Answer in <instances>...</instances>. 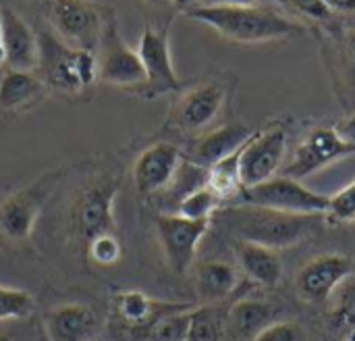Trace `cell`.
Here are the masks:
<instances>
[{"label": "cell", "instance_id": "6da1fadb", "mask_svg": "<svg viewBox=\"0 0 355 341\" xmlns=\"http://www.w3.org/2000/svg\"><path fill=\"white\" fill-rule=\"evenodd\" d=\"M189 19L210 25L223 38L239 44H264L304 33V27L281 13L264 6H206L185 10Z\"/></svg>", "mask_w": 355, "mask_h": 341}, {"label": "cell", "instance_id": "7a4b0ae2", "mask_svg": "<svg viewBox=\"0 0 355 341\" xmlns=\"http://www.w3.org/2000/svg\"><path fill=\"white\" fill-rule=\"evenodd\" d=\"M225 213V219H229L237 240L272 250L304 242L324 223V215H287L250 204H245V208H231Z\"/></svg>", "mask_w": 355, "mask_h": 341}, {"label": "cell", "instance_id": "3957f363", "mask_svg": "<svg viewBox=\"0 0 355 341\" xmlns=\"http://www.w3.org/2000/svg\"><path fill=\"white\" fill-rule=\"evenodd\" d=\"M37 77L48 90L79 94L98 79L96 54L62 42L52 29L37 33Z\"/></svg>", "mask_w": 355, "mask_h": 341}, {"label": "cell", "instance_id": "277c9868", "mask_svg": "<svg viewBox=\"0 0 355 341\" xmlns=\"http://www.w3.org/2000/svg\"><path fill=\"white\" fill-rule=\"evenodd\" d=\"M110 10L112 6L94 0H50L48 21L62 42L96 54Z\"/></svg>", "mask_w": 355, "mask_h": 341}, {"label": "cell", "instance_id": "5b68a950", "mask_svg": "<svg viewBox=\"0 0 355 341\" xmlns=\"http://www.w3.org/2000/svg\"><path fill=\"white\" fill-rule=\"evenodd\" d=\"M98 79L108 85L119 88H141L146 81V71L137 50H133L119 31V21L114 10L108 13L100 44L96 48Z\"/></svg>", "mask_w": 355, "mask_h": 341}, {"label": "cell", "instance_id": "8992f818", "mask_svg": "<svg viewBox=\"0 0 355 341\" xmlns=\"http://www.w3.org/2000/svg\"><path fill=\"white\" fill-rule=\"evenodd\" d=\"M241 198L250 206H260L287 215H327L329 196L312 192L297 179L291 177H270L254 188H245Z\"/></svg>", "mask_w": 355, "mask_h": 341}, {"label": "cell", "instance_id": "52a82bcc", "mask_svg": "<svg viewBox=\"0 0 355 341\" xmlns=\"http://www.w3.org/2000/svg\"><path fill=\"white\" fill-rule=\"evenodd\" d=\"M227 94V83L220 79H204L187 90L181 88L166 123L183 133H198L220 115Z\"/></svg>", "mask_w": 355, "mask_h": 341}, {"label": "cell", "instance_id": "ba28073f", "mask_svg": "<svg viewBox=\"0 0 355 341\" xmlns=\"http://www.w3.org/2000/svg\"><path fill=\"white\" fill-rule=\"evenodd\" d=\"M287 140V129L281 125L254 131V135L241 146L239 152V175L243 190L275 177L285 160Z\"/></svg>", "mask_w": 355, "mask_h": 341}, {"label": "cell", "instance_id": "9c48e42d", "mask_svg": "<svg viewBox=\"0 0 355 341\" xmlns=\"http://www.w3.org/2000/svg\"><path fill=\"white\" fill-rule=\"evenodd\" d=\"M58 183V173H50L40 177L35 183L10 194L0 204V231L15 242L29 240L35 221Z\"/></svg>", "mask_w": 355, "mask_h": 341}, {"label": "cell", "instance_id": "30bf717a", "mask_svg": "<svg viewBox=\"0 0 355 341\" xmlns=\"http://www.w3.org/2000/svg\"><path fill=\"white\" fill-rule=\"evenodd\" d=\"M137 54L141 58L144 71H146V81L141 88L135 92L146 96V98H156L160 94L168 92H179L183 88L171 58V48H168V29H156L146 25L141 38H139V48Z\"/></svg>", "mask_w": 355, "mask_h": 341}, {"label": "cell", "instance_id": "8fae6325", "mask_svg": "<svg viewBox=\"0 0 355 341\" xmlns=\"http://www.w3.org/2000/svg\"><path fill=\"white\" fill-rule=\"evenodd\" d=\"M352 154H355V144L345 142L335 131V127H316L295 148L293 158L285 167L283 175L302 181L304 177H310L331 163L347 158Z\"/></svg>", "mask_w": 355, "mask_h": 341}, {"label": "cell", "instance_id": "7c38bea8", "mask_svg": "<svg viewBox=\"0 0 355 341\" xmlns=\"http://www.w3.org/2000/svg\"><path fill=\"white\" fill-rule=\"evenodd\" d=\"M210 229V219L193 221L185 219L181 215H158L156 217V231L162 246V252L166 256L168 267L183 275L189 271L198 246L204 240V235Z\"/></svg>", "mask_w": 355, "mask_h": 341}, {"label": "cell", "instance_id": "4fadbf2b", "mask_svg": "<svg viewBox=\"0 0 355 341\" xmlns=\"http://www.w3.org/2000/svg\"><path fill=\"white\" fill-rule=\"evenodd\" d=\"M116 194H119V183L112 179H104L89 185L75 202L71 213L73 231L85 244H89L94 238L102 233H116L114 215H112V204Z\"/></svg>", "mask_w": 355, "mask_h": 341}, {"label": "cell", "instance_id": "5bb4252c", "mask_svg": "<svg viewBox=\"0 0 355 341\" xmlns=\"http://www.w3.org/2000/svg\"><path fill=\"white\" fill-rule=\"evenodd\" d=\"M349 277H355V260L341 254H324L310 260L300 271L295 288L306 302L324 304Z\"/></svg>", "mask_w": 355, "mask_h": 341}, {"label": "cell", "instance_id": "9a60e30c", "mask_svg": "<svg viewBox=\"0 0 355 341\" xmlns=\"http://www.w3.org/2000/svg\"><path fill=\"white\" fill-rule=\"evenodd\" d=\"M185 154L168 142H158L146 148L133 163V181L139 194L152 196L171 188Z\"/></svg>", "mask_w": 355, "mask_h": 341}, {"label": "cell", "instance_id": "2e32d148", "mask_svg": "<svg viewBox=\"0 0 355 341\" xmlns=\"http://www.w3.org/2000/svg\"><path fill=\"white\" fill-rule=\"evenodd\" d=\"M0 40L4 65L12 71H33L37 65V35L25 19L6 4H0Z\"/></svg>", "mask_w": 355, "mask_h": 341}, {"label": "cell", "instance_id": "e0dca14e", "mask_svg": "<svg viewBox=\"0 0 355 341\" xmlns=\"http://www.w3.org/2000/svg\"><path fill=\"white\" fill-rule=\"evenodd\" d=\"M114 306L123 325H127L133 331H139L141 335L164 315L196 308V304H189V302H160L137 290L119 292L114 298Z\"/></svg>", "mask_w": 355, "mask_h": 341}, {"label": "cell", "instance_id": "ac0fdd59", "mask_svg": "<svg viewBox=\"0 0 355 341\" xmlns=\"http://www.w3.org/2000/svg\"><path fill=\"white\" fill-rule=\"evenodd\" d=\"M252 135H254V129H250L248 125H241V123L223 125L202 135L185 158L202 169H210L223 158L235 154Z\"/></svg>", "mask_w": 355, "mask_h": 341}, {"label": "cell", "instance_id": "d6986e66", "mask_svg": "<svg viewBox=\"0 0 355 341\" xmlns=\"http://www.w3.org/2000/svg\"><path fill=\"white\" fill-rule=\"evenodd\" d=\"M98 321L89 306L62 304L46 317V340L48 341H89L94 340Z\"/></svg>", "mask_w": 355, "mask_h": 341}, {"label": "cell", "instance_id": "ffe728a7", "mask_svg": "<svg viewBox=\"0 0 355 341\" xmlns=\"http://www.w3.org/2000/svg\"><path fill=\"white\" fill-rule=\"evenodd\" d=\"M235 254H237L239 267L252 281H256L264 288L279 285V281L283 277V263H281L277 250L237 240Z\"/></svg>", "mask_w": 355, "mask_h": 341}, {"label": "cell", "instance_id": "44dd1931", "mask_svg": "<svg viewBox=\"0 0 355 341\" xmlns=\"http://www.w3.org/2000/svg\"><path fill=\"white\" fill-rule=\"evenodd\" d=\"M46 85L42 79L29 71L6 69L0 81V110L21 113L35 106L46 96Z\"/></svg>", "mask_w": 355, "mask_h": 341}, {"label": "cell", "instance_id": "7402d4cb", "mask_svg": "<svg viewBox=\"0 0 355 341\" xmlns=\"http://www.w3.org/2000/svg\"><path fill=\"white\" fill-rule=\"evenodd\" d=\"M239 283L237 269L223 260H208L196 273V290L204 304H218L227 300Z\"/></svg>", "mask_w": 355, "mask_h": 341}, {"label": "cell", "instance_id": "603a6c76", "mask_svg": "<svg viewBox=\"0 0 355 341\" xmlns=\"http://www.w3.org/2000/svg\"><path fill=\"white\" fill-rule=\"evenodd\" d=\"M277 310L258 300H239L227 310V329H231L237 338L252 341L260 331L275 323Z\"/></svg>", "mask_w": 355, "mask_h": 341}, {"label": "cell", "instance_id": "cb8c5ba5", "mask_svg": "<svg viewBox=\"0 0 355 341\" xmlns=\"http://www.w3.org/2000/svg\"><path fill=\"white\" fill-rule=\"evenodd\" d=\"M227 331V310L218 304H202L191 310L185 341H220Z\"/></svg>", "mask_w": 355, "mask_h": 341}, {"label": "cell", "instance_id": "d4e9b609", "mask_svg": "<svg viewBox=\"0 0 355 341\" xmlns=\"http://www.w3.org/2000/svg\"><path fill=\"white\" fill-rule=\"evenodd\" d=\"M239 152L241 148L223 158L220 163H216L214 167L208 169V188L223 200H231L235 196H241L243 192V183H241V175H239Z\"/></svg>", "mask_w": 355, "mask_h": 341}, {"label": "cell", "instance_id": "484cf974", "mask_svg": "<svg viewBox=\"0 0 355 341\" xmlns=\"http://www.w3.org/2000/svg\"><path fill=\"white\" fill-rule=\"evenodd\" d=\"M218 204H220V198L208 185H202L177 202V215L185 219H193V221H204V219H212Z\"/></svg>", "mask_w": 355, "mask_h": 341}, {"label": "cell", "instance_id": "4316f807", "mask_svg": "<svg viewBox=\"0 0 355 341\" xmlns=\"http://www.w3.org/2000/svg\"><path fill=\"white\" fill-rule=\"evenodd\" d=\"M191 310H181V313H171L164 315L162 319H158L146 333V341H185L187 340V331H189V319H191Z\"/></svg>", "mask_w": 355, "mask_h": 341}, {"label": "cell", "instance_id": "83f0119b", "mask_svg": "<svg viewBox=\"0 0 355 341\" xmlns=\"http://www.w3.org/2000/svg\"><path fill=\"white\" fill-rule=\"evenodd\" d=\"M33 313V298L25 290L0 285V323L21 321Z\"/></svg>", "mask_w": 355, "mask_h": 341}, {"label": "cell", "instance_id": "f1b7e54d", "mask_svg": "<svg viewBox=\"0 0 355 341\" xmlns=\"http://www.w3.org/2000/svg\"><path fill=\"white\" fill-rule=\"evenodd\" d=\"M87 256L100 267H112L121 260L123 248L116 233H102L87 244Z\"/></svg>", "mask_w": 355, "mask_h": 341}, {"label": "cell", "instance_id": "f546056e", "mask_svg": "<svg viewBox=\"0 0 355 341\" xmlns=\"http://www.w3.org/2000/svg\"><path fill=\"white\" fill-rule=\"evenodd\" d=\"M327 217L331 223H355V179L341 188L337 194L329 196Z\"/></svg>", "mask_w": 355, "mask_h": 341}, {"label": "cell", "instance_id": "4dcf8cb0", "mask_svg": "<svg viewBox=\"0 0 355 341\" xmlns=\"http://www.w3.org/2000/svg\"><path fill=\"white\" fill-rule=\"evenodd\" d=\"M252 341H304V331L295 323L275 321L264 331H260Z\"/></svg>", "mask_w": 355, "mask_h": 341}, {"label": "cell", "instance_id": "1f68e13d", "mask_svg": "<svg viewBox=\"0 0 355 341\" xmlns=\"http://www.w3.org/2000/svg\"><path fill=\"white\" fill-rule=\"evenodd\" d=\"M279 2L281 6L293 10V13H300V15H306L310 19H316V21H324L331 17V8L327 6L324 0H275Z\"/></svg>", "mask_w": 355, "mask_h": 341}, {"label": "cell", "instance_id": "d6a6232c", "mask_svg": "<svg viewBox=\"0 0 355 341\" xmlns=\"http://www.w3.org/2000/svg\"><path fill=\"white\" fill-rule=\"evenodd\" d=\"M337 323L345 329H354L355 327V288L347 290L341 304H339V310L335 315Z\"/></svg>", "mask_w": 355, "mask_h": 341}, {"label": "cell", "instance_id": "836d02e7", "mask_svg": "<svg viewBox=\"0 0 355 341\" xmlns=\"http://www.w3.org/2000/svg\"><path fill=\"white\" fill-rule=\"evenodd\" d=\"M335 131H337L345 142L355 144V113L354 115H349L347 119H343V121L335 127Z\"/></svg>", "mask_w": 355, "mask_h": 341}, {"label": "cell", "instance_id": "e575fe53", "mask_svg": "<svg viewBox=\"0 0 355 341\" xmlns=\"http://www.w3.org/2000/svg\"><path fill=\"white\" fill-rule=\"evenodd\" d=\"M331 10L337 13H355V0H324Z\"/></svg>", "mask_w": 355, "mask_h": 341}, {"label": "cell", "instance_id": "d590c367", "mask_svg": "<svg viewBox=\"0 0 355 341\" xmlns=\"http://www.w3.org/2000/svg\"><path fill=\"white\" fill-rule=\"evenodd\" d=\"M256 0H202L206 6H252Z\"/></svg>", "mask_w": 355, "mask_h": 341}, {"label": "cell", "instance_id": "8d00e7d4", "mask_svg": "<svg viewBox=\"0 0 355 341\" xmlns=\"http://www.w3.org/2000/svg\"><path fill=\"white\" fill-rule=\"evenodd\" d=\"M347 54H349L352 63L355 65V27L347 33Z\"/></svg>", "mask_w": 355, "mask_h": 341}, {"label": "cell", "instance_id": "74e56055", "mask_svg": "<svg viewBox=\"0 0 355 341\" xmlns=\"http://www.w3.org/2000/svg\"><path fill=\"white\" fill-rule=\"evenodd\" d=\"M198 4H202V0H173V6H177L181 10H187V8L198 6Z\"/></svg>", "mask_w": 355, "mask_h": 341}, {"label": "cell", "instance_id": "f35d334b", "mask_svg": "<svg viewBox=\"0 0 355 341\" xmlns=\"http://www.w3.org/2000/svg\"><path fill=\"white\" fill-rule=\"evenodd\" d=\"M150 6H156V8H160V6H171L173 4V0H146Z\"/></svg>", "mask_w": 355, "mask_h": 341}, {"label": "cell", "instance_id": "ab89813d", "mask_svg": "<svg viewBox=\"0 0 355 341\" xmlns=\"http://www.w3.org/2000/svg\"><path fill=\"white\" fill-rule=\"evenodd\" d=\"M345 341H355V327L354 329H347V333H345Z\"/></svg>", "mask_w": 355, "mask_h": 341}, {"label": "cell", "instance_id": "60d3db41", "mask_svg": "<svg viewBox=\"0 0 355 341\" xmlns=\"http://www.w3.org/2000/svg\"><path fill=\"white\" fill-rule=\"evenodd\" d=\"M0 65H4V48H2V40H0Z\"/></svg>", "mask_w": 355, "mask_h": 341}, {"label": "cell", "instance_id": "b9f144b4", "mask_svg": "<svg viewBox=\"0 0 355 341\" xmlns=\"http://www.w3.org/2000/svg\"><path fill=\"white\" fill-rule=\"evenodd\" d=\"M0 341H10V340H6V338H0Z\"/></svg>", "mask_w": 355, "mask_h": 341}, {"label": "cell", "instance_id": "7bdbcfd3", "mask_svg": "<svg viewBox=\"0 0 355 341\" xmlns=\"http://www.w3.org/2000/svg\"><path fill=\"white\" fill-rule=\"evenodd\" d=\"M44 341H48V340H46V338H44Z\"/></svg>", "mask_w": 355, "mask_h": 341}, {"label": "cell", "instance_id": "ee69618b", "mask_svg": "<svg viewBox=\"0 0 355 341\" xmlns=\"http://www.w3.org/2000/svg\"><path fill=\"white\" fill-rule=\"evenodd\" d=\"M89 341H96V340H89Z\"/></svg>", "mask_w": 355, "mask_h": 341}]
</instances>
